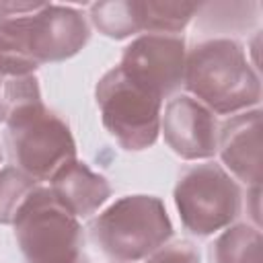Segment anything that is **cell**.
<instances>
[{
    "label": "cell",
    "instance_id": "obj_1",
    "mask_svg": "<svg viewBox=\"0 0 263 263\" xmlns=\"http://www.w3.org/2000/svg\"><path fill=\"white\" fill-rule=\"evenodd\" d=\"M187 90L212 113L230 115L261 101V80L245 49L226 37L197 43L185 60Z\"/></svg>",
    "mask_w": 263,
    "mask_h": 263
},
{
    "label": "cell",
    "instance_id": "obj_2",
    "mask_svg": "<svg viewBox=\"0 0 263 263\" xmlns=\"http://www.w3.org/2000/svg\"><path fill=\"white\" fill-rule=\"evenodd\" d=\"M0 31L37 66L68 60L88 41V25L76 8L47 2H0Z\"/></svg>",
    "mask_w": 263,
    "mask_h": 263
},
{
    "label": "cell",
    "instance_id": "obj_3",
    "mask_svg": "<svg viewBox=\"0 0 263 263\" xmlns=\"http://www.w3.org/2000/svg\"><path fill=\"white\" fill-rule=\"evenodd\" d=\"M173 234L164 203L154 195H127L90 224L97 247L117 263H136L160 249Z\"/></svg>",
    "mask_w": 263,
    "mask_h": 263
},
{
    "label": "cell",
    "instance_id": "obj_4",
    "mask_svg": "<svg viewBox=\"0 0 263 263\" xmlns=\"http://www.w3.org/2000/svg\"><path fill=\"white\" fill-rule=\"evenodd\" d=\"M4 123V138L12 162L35 181L51 179L60 166L76 158L70 127L53 115L43 101L18 107Z\"/></svg>",
    "mask_w": 263,
    "mask_h": 263
},
{
    "label": "cell",
    "instance_id": "obj_5",
    "mask_svg": "<svg viewBox=\"0 0 263 263\" xmlns=\"http://www.w3.org/2000/svg\"><path fill=\"white\" fill-rule=\"evenodd\" d=\"M25 263H76L84 257L82 228L47 187H35L14 218Z\"/></svg>",
    "mask_w": 263,
    "mask_h": 263
},
{
    "label": "cell",
    "instance_id": "obj_6",
    "mask_svg": "<svg viewBox=\"0 0 263 263\" xmlns=\"http://www.w3.org/2000/svg\"><path fill=\"white\" fill-rule=\"evenodd\" d=\"M97 105L103 125L121 148L144 150L156 142L162 99L134 82L119 66L99 80Z\"/></svg>",
    "mask_w": 263,
    "mask_h": 263
},
{
    "label": "cell",
    "instance_id": "obj_7",
    "mask_svg": "<svg viewBox=\"0 0 263 263\" xmlns=\"http://www.w3.org/2000/svg\"><path fill=\"white\" fill-rule=\"evenodd\" d=\"M175 203L181 222L197 236L226 228L240 212V189L218 164L187 168L175 185Z\"/></svg>",
    "mask_w": 263,
    "mask_h": 263
},
{
    "label": "cell",
    "instance_id": "obj_8",
    "mask_svg": "<svg viewBox=\"0 0 263 263\" xmlns=\"http://www.w3.org/2000/svg\"><path fill=\"white\" fill-rule=\"evenodd\" d=\"M185 60L183 37L146 33L123 49L119 68L146 90L166 99L183 84Z\"/></svg>",
    "mask_w": 263,
    "mask_h": 263
},
{
    "label": "cell",
    "instance_id": "obj_9",
    "mask_svg": "<svg viewBox=\"0 0 263 263\" xmlns=\"http://www.w3.org/2000/svg\"><path fill=\"white\" fill-rule=\"evenodd\" d=\"M160 132L168 148L185 160H205L218 152L214 113L189 95L175 97L160 113Z\"/></svg>",
    "mask_w": 263,
    "mask_h": 263
},
{
    "label": "cell",
    "instance_id": "obj_10",
    "mask_svg": "<svg viewBox=\"0 0 263 263\" xmlns=\"http://www.w3.org/2000/svg\"><path fill=\"white\" fill-rule=\"evenodd\" d=\"M218 152L230 173L251 185H261V111L232 115L218 132Z\"/></svg>",
    "mask_w": 263,
    "mask_h": 263
},
{
    "label": "cell",
    "instance_id": "obj_11",
    "mask_svg": "<svg viewBox=\"0 0 263 263\" xmlns=\"http://www.w3.org/2000/svg\"><path fill=\"white\" fill-rule=\"evenodd\" d=\"M53 197L76 218L95 214L111 195V187L103 175L92 173L76 158L60 166L49 179Z\"/></svg>",
    "mask_w": 263,
    "mask_h": 263
},
{
    "label": "cell",
    "instance_id": "obj_12",
    "mask_svg": "<svg viewBox=\"0 0 263 263\" xmlns=\"http://www.w3.org/2000/svg\"><path fill=\"white\" fill-rule=\"evenodd\" d=\"M210 255L214 263H261V232L259 228L236 224L216 238Z\"/></svg>",
    "mask_w": 263,
    "mask_h": 263
},
{
    "label": "cell",
    "instance_id": "obj_13",
    "mask_svg": "<svg viewBox=\"0 0 263 263\" xmlns=\"http://www.w3.org/2000/svg\"><path fill=\"white\" fill-rule=\"evenodd\" d=\"M90 18L103 35L113 39H123L142 31V21L136 0L97 2L90 6Z\"/></svg>",
    "mask_w": 263,
    "mask_h": 263
},
{
    "label": "cell",
    "instance_id": "obj_14",
    "mask_svg": "<svg viewBox=\"0 0 263 263\" xmlns=\"http://www.w3.org/2000/svg\"><path fill=\"white\" fill-rule=\"evenodd\" d=\"M199 4L193 2H158L146 0L138 2L142 31L173 35L185 29V25L195 16Z\"/></svg>",
    "mask_w": 263,
    "mask_h": 263
},
{
    "label": "cell",
    "instance_id": "obj_15",
    "mask_svg": "<svg viewBox=\"0 0 263 263\" xmlns=\"http://www.w3.org/2000/svg\"><path fill=\"white\" fill-rule=\"evenodd\" d=\"M37 187V181L18 171L16 166H6L0 171V224H12L18 208Z\"/></svg>",
    "mask_w": 263,
    "mask_h": 263
},
{
    "label": "cell",
    "instance_id": "obj_16",
    "mask_svg": "<svg viewBox=\"0 0 263 263\" xmlns=\"http://www.w3.org/2000/svg\"><path fill=\"white\" fill-rule=\"evenodd\" d=\"M0 121H6V117L16 111L23 105L41 101L39 84L33 74L27 76H10L0 78Z\"/></svg>",
    "mask_w": 263,
    "mask_h": 263
},
{
    "label": "cell",
    "instance_id": "obj_17",
    "mask_svg": "<svg viewBox=\"0 0 263 263\" xmlns=\"http://www.w3.org/2000/svg\"><path fill=\"white\" fill-rule=\"evenodd\" d=\"M146 263H199V253L187 240H179L171 245L164 242L160 249H156L152 255L146 257Z\"/></svg>",
    "mask_w": 263,
    "mask_h": 263
},
{
    "label": "cell",
    "instance_id": "obj_18",
    "mask_svg": "<svg viewBox=\"0 0 263 263\" xmlns=\"http://www.w3.org/2000/svg\"><path fill=\"white\" fill-rule=\"evenodd\" d=\"M76 263H88V259H86V255H84V257H80V259H78Z\"/></svg>",
    "mask_w": 263,
    "mask_h": 263
},
{
    "label": "cell",
    "instance_id": "obj_19",
    "mask_svg": "<svg viewBox=\"0 0 263 263\" xmlns=\"http://www.w3.org/2000/svg\"><path fill=\"white\" fill-rule=\"evenodd\" d=\"M0 160H2V150H0Z\"/></svg>",
    "mask_w": 263,
    "mask_h": 263
}]
</instances>
